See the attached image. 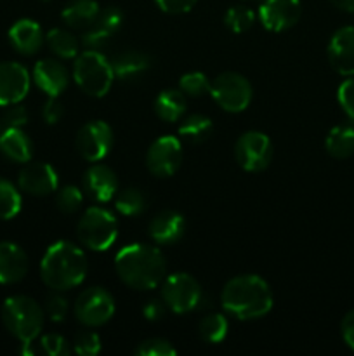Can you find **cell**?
Segmentation results:
<instances>
[{
    "label": "cell",
    "instance_id": "cell-1",
    "mask_svg": "<svg viewBox=\"0 0 354 356\" xmlns=\"http://www.w3.org/2000/svg\"><path fill=\"white\" fill-rule=\"evenodd\" d=\"M118 278L135 291H151L162 285L167 277V263L156 247L146 243H130L115 257Z\"/></svg>",
    "mask_w": 354,
    "mask_h": 356
},
{
    "label": "cell",
    "instance_id": "cell-2",
    "mask_svg": "<svg viewBox=\"0 0 354 356\" xmlns=\"http://www.w3.org/2000/svg\"><path fill=\"white\" fill-rule=\"evenodd\" d=\"M273 292L267 282L257 275H239L224 285L221 305L228 315L238 320H257L273 308Z\"/></svg>",
    "mask_w": 354,
    "mask_h": 356
},
{
    "label": "cell",
    "instance_id": "cell-3",
    "mask_svg": "<svg viewBox=\"0 0 354 356\" xmlns=\"http://www.w3.org/2000/svg\"><path fill=\"white\" fill-rule=\"evenodd\" d=\"M87 256L78 245L68 240H59L45 250L40 263L42 282L56 292L75 289L85 280Z\"/></svg>",
    "mask_w": 354,
    "mask_h": 356
},
{
    "label": "cell",
    "instance_id": "cell-4",
    "mask_svg": "<svg viewBox=\"0 0 354 356\" xmlns=\"http://www.w3.org/2000/svg\"><path fill=\"white\" fill-rule=\"evenodd\" d=\"M44 308L28 296H10L2 305L3 327L21 343L38 337L44 327Z\"/></svg>",
    "mask_w": 354,
    "mask_h": 356
},
{
    "label": "cell",
    "instance_id": "cell-5",
    "mask_svg": "<svg viewBox=\"0 0 354 356\" xmlns=\"http://www.w3.org/2000/svg\"><path fill=\"white\" fill-rule=\"evenodd\" d=\"M73 79L87 96L103 97L113 86L115 73L111 63L99 51H85L75 58Z\"/></svg>",
    "mask_w": 354,
    "mask_h": 356
},
{
    "label": "cell",
    "instance_id": "cell-6",
    "mask_svg": "<svg viewBox=\"0 0 354 356\" xmlns=\"http://www.w3.org/2000/svg\"><path fill=\"white\" fill-rule=\"evenodd\" d=\"M76 236L89 250H108L118 236L117 218L103 207L87 209L76 225Z\"/></svg>",
    "mask_w": 354,
    "mask_h": 356
},
{
    "label": "cell",
    "instance_id": "cell-7",
    "mask_svg": "<svg viewBox=\"0 0 354 356\" xmlns=\"http://www.w3.org/2000/svg\"><path fill=\"white\" fill-rule=\"evenodd\" d=\"M210 96L215 103L229 113H239L246 110L252 101L253 90L248 80L236 72H224L210 82Z\"/></svg>",
    "mask_w": 354,
    "mask_h": 356
},
{
    "label": "cell",
    "instance_id": "cell-8",
    "mask_svg": "<svg viewBox=\"0 0 354 356\" xmlns=\"http://www.w3.org/2000/svg\"><path fill=\"white\" fill-rule=\"evenodd\" d=\"M203 292L196 278L179 271L163 278L162 282V299L167 308L177 315H184L196 308L201 302Z\"/></svg>",
    "mask_w": 354,
    "mask_h": 356
},
{
    "label": "cell",
    "instance_id": "cell-9",
    "mask_svg": "<svg viewBox=\"0 0 354 356\" xmlns=\"http://www.w3.org/2000/svg\"><path fill=\"white\" fill-rule=\"evenodd\" d=\"M73 313L82 325L101 327L113 318L115 299L106 289L89 287L76 298Z\"/></svg>",
    "mask_w": 354,
    "mask_h": 356
},
{
    "label": "cell",
    "instance_id": "cell-10",
    "mask_svg": "<svg viewBox=\"0 0 354 356\" xmlns=\"http://www.w3.org/2000/svg\"><path fill=\"white\" fill-rule=\"evenodd\" d=\"M238 165L246 172H260L267 169L273 159V145L264 132L248 131L238 138L235 145Z\"/></svg>",
    "mask_w": 354,
    "mask_h": 356
},
{
    "label": "cell",
    "instance_id": "cell-11",
    "mask_svg": "<svg viewBox=\"0 0 354 356\" xmlns=\"http://www.w3.org/2000/svg\"><path fill=\"white\" fill-rule=\"evenodd\" d=\"M183 162V145L179 138L162 136L155 139L146 153L148 170L156 177H170L177 172Z\"/></svg>",
    "mask_w": 354,
    "mask_h": 356
},
{
    "label": "cell",
    "instance_id": "cell-12",
    "mask_svg": "<svg viewBox=\"0 0 354 356\" xmlns=\"http://www.w3.org/2000/svg\"><path fill=\"white\" fill-rule=\"evenodd\" d=\"M113 131L103 120L87 122L76 134V149L87 162H99L113 148Z\"/></svg>",
    "mask_w": 354,
    "mask_h": 356
},
{
    "label": "cell",
    "instance_id": "cell-13",
    "mask_svg": "<svg viewBox=\"0 0 354 356\" xmlns=\"http://www.w3.org/2000/svg\"><path fill=\"white\" fill-rule=\"evenodd\" d=\"M59 177L52 165L45 162H28L17 176V186L31 197H47L58 190Z\"/></svg>",
    "mask_w": 354,
    "mask_h": 356
},
{
    "label": "cell",
    "instance_id": "cell-14",
    "mask_svg": "<svg viewBox=\"0 0 354 356\" xmlns=\"http://www.w3.org/2000/svg\"><path fill=\"white\" fill-rule=\"evenodd\" d=\"M301 0H262L259 9L262 26L274 33L295 26L301 19Z\"/></svg>",
    "mask_w": 354,
    "mask_h": 356
},
{
    "label": "cell",
    "instance_id": "cell-15",
    "mask_svg": "<svg viewBox=\"0 0 354 356\" xmlns=\"http://www.w3.org/2000/svg\"><path fill=\"white\" fill-rule=\"evenodd\" d=\"M30 73L21 63H0V106L21 103L30 90Z\"/></svg>",
    "mask_w": 354,
    "mask_h": 356
},
{
    "label": "cell",
    "instance_id": "cell-16",
    "mask_svg": "<svg viewBox=\"0 0 354 356\" xmlns=\"http://www.w3.org/2000/svg\"><path fill=\"white\" fill-rule=\"evenodd\" d=\"M328 61L339 75L354 76V26L339 28L328 42Z\"/></svg>",
    "mask_w": 354,
    "mask_h": 356
},
{
    "label": "cell",
    "instance_id": "cell-17",
    "mask_svg": "<svg viewBox=\"0 0 354 356\" xmlns=\"http://www.w3.org/2000/svg\"><path fill=\"white\" fill-rule=\"evenodd\" d=\"M82 188L87 197L92 198L94 202L106 204L117 195L118 191V177L108 165L103 163H94L83 174Z\"/></svg>",
    "mask_w": 354,
    "mask_h": 356
},
{
    "label": "cell",
    "instance_id": "cell-18",
    "mask_svg": "<svg viewBox=\"0 0 354 356\" xmlns=\"http://www.w3.org/2000/svg\"><path fill=\"white\" fill-rule=\"evenodd\" d=\"M33 82L49 97L59 96L68 87L69 73L58 59H40L33 68Z\"/></svg>",
    "mask_w": 354,
    "mask_h": 356
},
{
    "label": "cell",
    "instance_id": "cell-19",
    "mask_svg": "<svg viewBox=\"0 0 354 356\" xmlns=\"http://www.w3.org/2000/svg\"><path fill=\"white\" fill-rule=\"evenodd\" d=\"M186 232V219L176 211H162L151 219L148 233L158 245H174L179 242Z\"/></svg>",
    "mask_w": 354,
    "mask_h": 356
},
{
    "label": "cell",
    "instance_id": "cell-20",
    "mask_svg": "<svg viewBox=\"0 0 354 356\" xmlns=\"http://www.w3.org/2000/svg\"><path fill=\"white\" fill-rule=\"evenodd\" d=\"M26 252L14 242H0V284H17L26 277Z\"/></svg>",
    "mask_w": 354,
    "mask_h": 356
},
{
    "label": "cell",
    "instance_id": "cell-21",
    "mask_svg": "<svg viewBox=\"0 0 354 356\" xmlns=\"http://www.w3.org/2000/svg\"><path fill=\"white\" fill-rule=\"evenodd\" d=\"M45 37L42 33V28L33 19H19L10 26L9 42L14 51L23 56H31L40 51Z\"/></svg>",
    "mask_w": 354,
    "mask_h": 356
},
{
    "label": "cell",
    "instance_id": "cell-22",
    "mask_svg": "<svg viewBox=\"0 0 354 356\" xmlns=\"http://www.w3.org/2000/svg\"><path fill=\"white\" fill-rule=\"evenodd\" d=\"M115 79L121 82H135L142 79L151 66V59L148 54L139 51H124L111 59Z\"/></svg>",
    "mask_w": 354,
    "mask_h": 356
},
{
    "label": "cell",
    "instance_id": "cell-23",
    "mask_svg": "<svg viewBox=\"0 0 354 356\" xmlns=\"http://www.w3.org/2000/svg\"><path fill=\"white\" fill-rule=\"evenodd\" d=\"M0 152L12 162L28 163L33 159V143L21 127H7L0 134Z\"/></svg>",
    "mask_w": 354,
    "mask_h": 356
},
{
    "label": "cell",
    "instance_id": "cell-24",
    "mask_svg": "<svg viewBox=\"0 0 354 356\" xmlns=\"http://www.w3.org/2000/svg\"><path fill=\"white\" fill-rule=\"evenodd\" d=\"M101 7L96 0H71L62 9L61 17L68 26L76 30H87L96 23Z\"/></svg>",
    "mask_w": 354,
    "mask_h": 356
},
{
    "label": "cell",
    "instance_id": "cell-25",
    "mask_svg": "<svg viewBox=\"0 0 354 356\" xmlns=\"http://www.w3.org/2000/svg\"><path fill=\"white\" fill-rule=\"evenodd\" d=\"M155 113L160 120L172 122L183 120L186 113V96L177 89H165L156 96Z\"/></svg>",
    "mask_w": 354,
    "mask_h": 356
},
{
    "label": "cell",
    "instance_id": "cell-26",
    "mask_svg": "<svg viewBox=\"0 0 354 356\" xmlns=\"http://www.w3.org/2000/svg\"><path fill=\"white\" fill-rule=\"evenodd\" d=\"M325 149L333 159H349L354 155V127L342 124L333 127L325 139Z\"/></svg>",
    "mask_w": 354,
    "mask_h": 356
},
{
    "label": "cell",
    "instance_id": "cell-27",
    "mask_svg": "<svg viewBox=\"0 0 354 356\" xmlns=\"http://www.w3.org/2000/svg\"><path fill=\"white\" fill-rule=\"evenodd\" d=\"M212 132H214V124H212V120L200 113L187 115V117L183 118V122L179 124L180 139L191 143V145H201V143H205L210 138Z\"/></svg>",
    "mask_w": 354,
    "mask_h": 356
},
{
    "label": "cell",
    "instance_id": "cell-28",
    "mask_svg": "<svg viewBox=\"0 0 354 356\" xmlns=\"http://www.w3.org/2000/svg\"><path fill=\"white\" fill-rule=\"evenodd\" d=\"M21 353L26 356H35L38 353L47 356H66L69 353V346L68 341L59 334H47V336H42L40 339L35 337L33 341L23 343Z\"/></svg>",
    "mask_w": 354,
    "mask_h": 356
},
{
    "label": "cell",
    "instance_id": "cell-29",
    "mask_svg": "<svg viewBox=\"0 0 354 356\" xmlns=\"http://www.w3.org/2000/svg\"><path fill=\"white\" fill-rule=\"evenodd\" d=\"M45 42H47L49 49L54 52L58 58L71 59L80 54V42L71 31L62 30V28H54L45 35Z\"/></svg>",
    "mask_w": 354,
    "mask_h": 356
},
{
    "label": "cell",
    "instance_id": "cell-30",
    "mask_svg": "<svg viewBox=\"0 0 354 356\" xmlns=\"http://www.w3.org/2000/svg\"><path fill=\"white\" fill-rule=\"evenodd\" d=\"M228 320L221 313H210V315L203 316L198 325V334L205 343L219 344L226 339L228 336Z\"/></svg>",
    "mask_w": 354,
    "mask_h": 356
},
{
    "label": "cell",
    "instance_id": "cell-31",
    "mask_svg": "<svg viewBox=\"0 0 354 356\" xmlns=\"http://www.w3.org/2000/svg\"><path fill=\"white\" fill-rule=\"evenodd\" d=\"M21 193L10 181L0 177V219L9 221L21 212Z\"/></svg>",
    "mask_w": 354,
    "mask_h": 356
},
{
    "label": "cell",
    "instance_id": "cell-32",
    "mask_svg": "<svg viewBox=\"0 0 354 356\" xmlns=\"http://www.w3.org/2000/svg\"><path fill=\"white\" fill-rule=\"evenodd\" d=\"M115 209L127 218H134L144 212L146 198L137 188H125L115 198Z\"/></svg>",
    "mask_w": 354,
    "mask_h": 356
},
{
    "label": "cell",
    "instance_id": "cell-33",
    "mask_svg": "<svg viewBox=\"0 0 354 356\" xmlns=\"http://www.w3.org/2000/svg\"><path fill=\"white\" fill-rule=\"evenodd\" d=\"M255 23V14L246 6H233L226 10L224 24L233 33H243Z\"/></svg>",
    "mask_w": 354,
    "mask_h": 356
},
{
    "label": "cell",
    "instance_id": "cell-34",
    "mask_svg": "<svg viewBox=\"0 0 354 356\" xmlns=\"http://www.w3.org/2000/svg\"><path fill=\"white\" fill-rule=\"evenodd\" d=\"M179 90L184 96L200 97L210 90V82H208L207 75L201 72L184 73L179 80Z\"/></svg>",
    "mask_w": 354,
    "mask_h": 356
},
{
    "label": "cell",
    "instance_id": "cell-35",
    "mask_svg": "<svg viewBox=\"0 0 354 356\" xmlns=\"http://www.w3.org/2000/svg\"><path fill=\"white\" fill-rule=\"evenodd\" d=\"M83 202V193L78 186H62L61 190L56 193V205L62 214H75L80 211Z\"/></svg>",
    "mask_w": 354,
    "mask_h": 356
},
{
    "label": "cell",
    "instance_id": "cell-36",
    "mask_svg": "<svg viewBox=\"0 0 354 356\" xmlns=\"http://www.w3.org/2000/svg\"><path fill=\"white\" fill-rule=\"evenodd\" d=\"M73 351L78 356H96L101 351V337L92 330H82L75 336Z\"/></svg>",
    "mask_w": 354,
    "mask_h": 356
},
{
    "label": "cell",
    "instance_id": "cell-37",
    "mask_svg": "<svg viewBox=\"0 0 354 356\" xmlns=\"http://www.w3.org/2000/svg\"><path fill=\"white\" fill-rule=\"evenodd\" d=\"M134 353L137 356H174L177 353V350L167 339L153 337V339L142 341L135 348Z\"/></svg>",
    "mask_w": 354,
    "mask_h": 356
},
{
    "label": "cell",
    "instance_id": "cell-38",
    "mask_svg": "<svg viewBox=\"0 0 354 356\" xmlns=\"http://www.w3.org/2000/svg\"><path fill=\"white\" fill-rule=\"evenodd\" d=\"M337 101H339L340 108L344 113L354 120V76L344 80L337 89Z\"/></svg>",
    "mask_w": 354,
    "mask_h": 356
},
{
    "label": "cell",
    "instance_id": "cell-39",
    "mask_svg": "<svg viewBox=\"0 0 354 356\" xmlns=\"http://www.w3.org/2000/svg\"><path fill=\"white\" fill-rule=\"evenodd\" d=\"M111 35H113V33H110V31H108V30L101 28L99 24L94 23L92 26L87 28L85 33H83L82 44L85 45V47L89 49V51H97V49L104 47V45H106L108 42H110Z\"/></svg>",
    "mask_w": 354,
    "mask_h": 356
},
{
    "label": "cell",
    "instance_id": "cell-40",
    "mask_svg": "<svg viewBox=\"0 0 354 356\" xmlns=\"http://www.w3.org/2000/svg\"><path fill=\"white\" fill-rule=\"evenodd\" d=\"M45 315L56 323L65 322L66 316H68V301L62 298L61 294H52L49 296L47 301H45Z\"/></svg>",
    "mask_w": 354,
    "mask_h": 356
},
{
    "label": "cell",
    "instance_id": "cell-41",
    "mask_svg": "<svg viewBox=\"0 0 354 356\" xmlns=\"http://www.w3.org/2000/svg\"><path fill=\"white\" fill-rule=\"evenodd\" d=\"M96 24H99L101 28H104V30H108L110 33L115 35L120 30L121 24H124V13H121L118 7H106V9L101 10L99 16H97Z\"/></svg>",
    "mask_w": 354,
    "mask_h": 356
},
{
    "label": "cell",
    "instance_id": "cell-42",
    "mask_svg": "<svg viewBox=\"0 0 354 356\" xmlns=\"http://www.w3.org/2000/svg\"><path fill=\"white\" fill-rule=\"evenodd\" d=\"M65 115V108H62V103L59 101V96H51L44 104V110H42V117L47 122L49 125L58 124L59 120Z\"/></svg>",
    "mask_w": 354,
    "mask_h": 356
},
{
    "label": "cell",
    "instance_id": "cell-43",
    "mask_svg": "<svg viewBox=\"0 0 354 356\" xmlns=\"http://www.w3.org/2000/svg\"><path fill=\"white\" fill-rule=\"evenodd\" d=\"M156 6L167 14H184L189 13L198 0H155Z\"/></svg>",
    "mask_w": 354,
    "mask_h": 356
},
{
    "label": "cell",
    "instance_id": "cell-44",
    "mask_svg": "<svg viewBox=\"0 0 354 356\" xmlns=\"http://www.w3.org/2000/svg\"><path fill=\"white\" fill-rule=\"evenodd\" d=\"M3 120H6L7 127H23V125L28 122L26 108L21 106L19 103L10 104V106H7L6 115H3Z\"/></svg>",
    "mask_w": 354,
    "mask_h": 356
},
{
    "label": "cell",
    "instance_id": "cell-45",
    "mask_svg": "<svg viewBox=\"0 0 354 356\" xmlns=\"http://www.w3.org/2000/svg\"><path fill=\"white\" fill-rule=\"evenodd\" d=\"M165 302L158 301V299H151V301H148L142 306V315H144V318L149 320V322H158V320H162L163 316H165Z\"/></svg>",
    "mask_w": 354,
    "mask_h": 356
},
{
    "label": "cell",
    "instance_id": "cell-46",
    "mask_svg": "<svg viewBox=\"0 0 354 356\" xmlns=\"http://www.w3.org/2000/svg\"><path fill=\"white\" fill-rule=\"evenodd\" d=\"M340 334H342L344 343L354 351V309L344 316L342 323H340Z\"/></svg>",
    "mask_w": 354,
    "mask_h": 356
},
{
    "label": "cell",
    "instance_id": "cell-47",
    "mask_svg": "<svg viewBox=\"0 0 354 356\" xmlns=\"http://www.w3.org/2000/svg\"><path fill=\"white\" fill-rule=\"evenodd\" d=\"M330 3L344 13H354V0H330Z\"/></svg>",
    "mask_w": 354,
    "mask_h": 356
},
{
    "label": "cell",
    "instance_id": "cell-48",
    "mask_svg": "<svg viewBox=\"0 0 354 356\" xmlns=\"http://www.w3.org/2000/svg\"><path fill=\"white\" fill-rule=\"evenodd\" d=\"M257 2H262V0H257Z\"/></svg>",
    "mask_w": 354,
    "mask_h": 356
}]
</instances>
